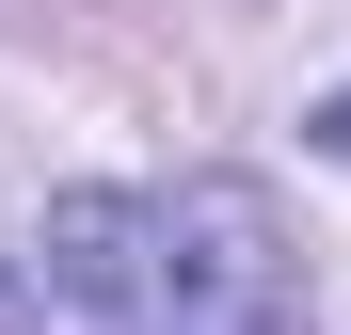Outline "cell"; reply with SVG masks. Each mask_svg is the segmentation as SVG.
<instances>
[{
	"mask_svg": "<svg viewBox=\"0 0 351 335\" xmlns=\"http://www.w3.org/2000/svg\"><path fill=\"white\" fill-rule=\"evenodd\" d=\"M32 271L64 303H112V335H271L287 288H271V223L223 192H128V208H64L32 240Z\"/></svg>",
	"mask_w": 351,
	"mask_h": 335,
	"instance_id": "6da1fadb",
	"label": "cell"
},
{
	"mask_svg": "<svg viewBox=\"0 0 351 335\" xmlns=\"http://www.w3.org/2000/svg\"><path fill=\"white\" fill-rule=\"evenodd\" d=\"M319 160H351V96H319Z\"/></svg>",
	"mask_w": 351,
	"mask_h": 335,
	"instance_id": "7a4b0ae2",
	"label": "cell"
}]
</instances>
